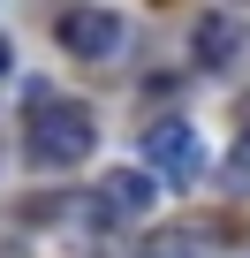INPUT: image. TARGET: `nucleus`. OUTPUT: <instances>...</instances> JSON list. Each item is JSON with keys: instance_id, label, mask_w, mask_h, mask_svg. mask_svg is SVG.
Returning a JSON list of instances; mask_svg holds the SVG:
<instances>
[{"instance_id": "obj_6", "label": "nucleus", "mask_w": 250, "mask_h": 258, "mask_svg": "<svg viewBox=\"0 0 250 258\" xmlns=\"http://www.w3.org/2000/svg\"><path fill=\"white\" fill-rule=\"evenodd\" d=\"M227 190H250V129H242L235 152H227Z\"/></svg>"}, {"instance_id": "obj_7", "label": "nucleus", "mask_w": 250, "mask_h": 258, "mask_svg": "<svg viewBox=\"0 0 250 258\" xmlns=\"http://www.w3.org/2000/svg\"><path fill=\"white\" fill-rule=\"evenodd\" d=\"M144 258H205V250H197V243H190V235H159V243H152V250H144Z\"/></svg>"}, {"instance_id": "obj_8", "label": "nucleus", "mask_w": 250, "mask_h": 258, "mask_svg": "<svg viewBox=\"0 0 250 258\" xmlns=\"http://www.w3.org/2000/svg\"><path fill=\"white\" fill-rule=\"evenodd\" d=\"M0 69H8V53H0Z\"/></svg>"}, {"instance_id": "obj_2", "label": "nucleus", "mask_w": 250, "mask_h": 258, "mask_svg": "<svg viewBox=\"0 0 250 258\" xmlns=\"http://www.w3.org/2000/svg\"><path fill=\"white\" fill-rule=\"evenodd\" d=\"M144 160H152V175H159L167 190H197V182H205V137H197L182 114H159V121L144 129Z\"/></svg>"}, {"instance_id": "obj_3", "label": "nucleus", "mask_w": 250, "mask_h": 258, "mask_svg": "<svg viewBox=\"0 0 250 258\" xmlns=\"http://www.w3.org/2000/svg\"><path fill=\"white\" fill-rule=\"evenodd\" d=\"M61 46L76 61H121V53H129V23L106 16V8H68L61 16Z\"/></svg>"}, {"instance_id": "obj_4", "label": "nucleus", "mask_w": 250, "mask_h": 258, "mask_svg": "<svg viewBox=\"0 0 250 258\" xmlns=\"http://www.w3.org/2000/svg\"><path fill=\"white\" fill-rule=\"evenodd\" d=\"M99 198H106L114 213H144V205L159 198V175H152V167H114V175L99 182Z\"/></svg>"}, {"instance_id": "obj_5", "label": "nucleus", "mask_w": 250, "mask_h": 258, "mask_svg": "<svg viewBox=\"0 0 250 258\" xmlns=\"http://www.w3.org/2000/svg\"><path fill=\"white\" fill-rule=\"evenodd\" d=\"M235 53H242V31H235L227 16H205V23H197V61H205V69H227Z\"/></svg>"}, {"instance_id": "obj_1", "label": "nucleus", "mask_w": 250, "mask_h": 258, "mask_svg": "<svg viewBox=\"0 0 250 258\" xmlns=\"http://www.w3.org/2000/svg\"><path fill=\"white\" fill-rule=\"evenodd\" d=\"M23 137H31V160H38V167H76V160H91L99 121H91L84 99L38 91V99H31V121H23Z\"/></svg>"}]
</instances>
